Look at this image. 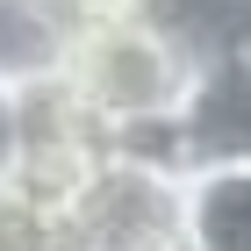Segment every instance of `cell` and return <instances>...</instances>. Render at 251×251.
Masks as SVG:
<instances>
[{"mask_svg": "<svg viewBox=\"0 0 251 251\" xmlns=\"http://www.w3.org/2000/svg\"><path fill=\"white\" fill-rule=\"evenodd\" d=\"M187 237L208 251H251V165H187Z\"/></svg>", "mask_w": 251, "mask_h": 251, "instance_id": "5", "label": "cell"}, {"mask_svg": "<svg viewBox=\"0 0 251 251\" xmlns=\"http://www.w3.org/2000/svg\"><path fill=\"white\" fill-rule=\"evenodd\" d=\"M58 230L65 251H165L173 237H187V165L115 144L100 179L79 194V208Z\"/></svg>", "mask_w": 251, "mask_h": 251, "instance_id": "2", "label": "cell"}, {"mask_svg": "<svg viewBox=\"0 0 251 251\" xmlns=\"http://www.w3.org/2000/svg\"><path fill=\"white\" fill-rule=\"evenodd\" d=\"M86 22H108V15H136V7H151V0H72Z\"/></svg>", "mask_w": 251, "mask_h": 251, "instance_id": "7", "label": "cell"}, {"mask_svg": "<svg viewBox=\"0 0 251 251\" xmlns=\"http://www.w3.org/2000/svg\"><path fill=\"white\" fill-rule=\"evenodd\" d=\"M79 15L72 0H0V86H50L72 72L79 50Z\"/></svg>", "mask_w": 251, "mask_h": 251, "instance_id": "4", "label": "cell"}, {"mask_svg": "<svg viewBox=\"0 0 251 251\" xmlns=\"http://www.w3.org/2000/svg\"><path fill=\"white\" fill-rule=\"evenodd\" d=\"M165 251H208V244H194V237H173V244H165Z\"/></svg>", "mask_w": 251, "mask_h": 251, "instance_id": "8", "label": "cell"}, {"mask_svg": "<svg viewBox=\"0 0 251 251\" xmlns=\"http://www.w3.org/2000/svg\"><path fill=\"white\" fill-rule=\"evenodd\" d=\"M201 65L208 58H201V43L179 22H165L158 7H136V15H108V22H86L79 29L65 86L86 100V115L115 144L179 158V115L194 108Z\"/></svg>", "mask_w": 251, "mask_h": 251, "instance_id": "1", "label": "cell"}, {"mask_svg": "<svg viewBox=\"0 0 251 251\" xmlns=\"http://www.w3.org/2000/svg\"><path fill=\"white\" fill-rule=\"evenodd\" d=\"M22 129H29V94L22 86H0V179H7V165L22 151Z\"/></svg>", "mask_w": 251, "mask_h": 251, "instance_id": "6", "label": "cell"}, {"mask_svg": "<svg viewBox=\"0 0 251 251\" xmlns=\"http://www.w3.org/2000/svg\"><path fill=\"white\" fill-rule=\"evenodd\" d=\"M187 165H251V50H215L201 65L194 108L179 115Z\"/></svg>", "mask_w": 251, "mask_h": 251, "instance_id": "3", "label": "cell"}]
</instances>
